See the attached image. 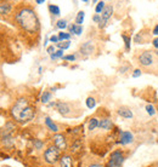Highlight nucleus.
<instances>
[{"mask_svg": "<svg viewBox=\"0 0 158 167\" xmlns=\"http://www.w3.org/2000/svg\"><path fill=\"white\" fill-rule=\"evenodd\" d=\"M70 38H71V34L70 33H60L59 34V40H66V41H68L70 40Z\"/></svg>", "mask_w": 158, "mask_h": 167, "instance_id": "nucleus-22", "label": "nucleus"}, {"mask_svg": "<svg viewBox=\"0 0 158 167\" xmlns=\"http://www.w3.org/2000/svg\"><path fill=\"white\" fill-rule=\"evenodd\" d=\"M70 32L74 33L77 35H80L81 32H83V27L81 26H77V24H72V26H70Z\"/></svg>", "mask_w": 158, "mask_h": 167, "instance_id": "nucleus-16", "label": "nucleus"}, {"mask_svg": "<svg viewBox=\"0 0 158 167\" xmlns=\"http://www.w3.org/2000/svg\"><path fill=\"white\" fill-rule=\"evenodd\" d=\"M80 145H81L80 141H77V142H76V143L72 145V148H71V149H72V152H78L79 149H80Z\"/></svg>", "mask_w": 158, "mask_h": 167, "instance_id": "nucleus-28", "label": "nucleus"}, {"mask_svg": "<svg viewBox=\"0 0 158 167\" xmlns=\"http://www.w3.org/2000/svg\"><path fill=\"white\" fill-rule=\"evenodd\" d=\"M133 139H134V137H133V135H131L130 132H123V133L120 135V141H119V143L123 144V145H125V144L131 143Z\"/></svg>", "mask_w": 158, "mask_h": 167, "instance_id": "nucleus-10", "label": "nucleus"}, {"mask_svg": "<svg viewBox=\"0 0 158 167\" xmlns=\"http://www.w3.org/2000/svg\"><path fill=\"white\" fill-rule=\"evenodd\" d=\"M60 167H72V159L70 155H63L60 159Z\"/></svg>", "mask_w": 158, "mask_h": 167, "instance_id": "nucleus-14", "label": "nucleus"}, {"mask_svg": "<svg viewBox=\"0 0 158 167\" xmlns=\"http://www.w3.org/2000/svg\"><path fill=\"white\" fill-rule=\"evenodd\" d=\"M84 16H85V13H84L83 11L78 12V15H77V17H76V24H77V26H80V24L83 23V21H84Z\"/></svg>", "mask_w": 158, "mask_h": 167, "instance_id": "nucleus-18", "label": "nucleus"}, {"mask_svg": "<svg viewBox=\"0 0 158 167\" xmlns=\"http://www.w3.org/2000/svg\"><path fill=\"white\" fill-rule=\"evenodd\" d=\"M45 124H46V126L52 131V132H57L59 131V127H57V125L50 119V118H45Z\"/></svg>", "mask_w": 158, "mask_h": 167, "instance_id": "nucleus-15", "label": "nucleus"}, {"mask_svg": "<svg viewBox=\"0 0 158 167\" xmlns=\"http://www.w3.org/2000/svg\"><path fill=\"white\" fill-rule=\"evenodd\" d=\"M43 2H44L43 0H37V4H43Z\"/></svg>", "mask_w": 158, "mask_h": 167, "instance_id": "nucleus-39", "label": "nucleus"}, {"mask_svg": "<svg viewBox=\"0 0 158 167\" xmlns=\"http://www.w3.org/2000/svg\"><path fill=\"white\" fill-rule=\"evenodd\" d=\"M140 75H141V70H140V69H135L134 73H133V77H134V78H139Z\"/></svg>", "mask_w": 158, "mask_h": 167, "instance_id": "nucleus-32", "label": "nucleus"}, {"mask_svg": "<svg viewBox=\"0 0 158 167\" xmlns=\"http://www.w3.org/2000/svg\"><path fill=\"white\" fill-rule=\"evenodd\" d=\"M124 161V156L120 152H113L111 154V158H110V161H108V165L107 167H120Z\"/></svg>", "mask_w": 158, "mask_h": 167, "instance_id": "nucleus-5", "label": "nucleus"}, {"mask_svg": "<svg viewBox=\"0 0 158 167\" xmlns=\"http://www.w3.org/2000/svg\"><path fill=\"white\" fill-rule=\"evenodd\" d=\"M55 107H56V109L59 110V113L62 114V115H68L70 111H71L70 104H68V103H65V102H57V103L55 104Z\"/></svg>", "mask_w": 158, "mask_h": 167, "instance_id": "nucleus-9", "label": "nucleus"}, {"mask_svg": "<svg viewBox=\"0 0 158 167\" xmlns=\"http://www.w3.org/2000/svg\"><path fill=\"white\" fill-rule=\"evenodd\" d=\"M103 9H105V2L103 1H100V2H97V6H96V12L97 13H100V12H102L103 11Z\"/></svg>", "mask_w": 158, "mask_h": 167, "instance_id": "nucleus-25", "label": "nucleus"}, {"mask_svg": "<svg viewBox=\"0 0 158 167\" xmlns=\"http://www.w3.org/2000/svg\"><path fill=\"white\" fill-rule=\"evenodd\" d=\"M99 120L96 119V118H92L90 121H89V126H88V128H89V131H94L96 127H99Z\"/></svg>", "mask_w": 158, "mask_h": 167, "instance_id": "nucleus-17", "label": "nucleus"}, {"mask_svg": "<svg viewBox=\"0 0 158 167\" xmlns=\"http://www.w3.org/2000/svg\"><path fill=\"white\" fill-rule=\"evenodd\" d=\"M52 139H54L55 147L59 150H66L67 149V142H66L65 136H62V135H55Z\"/></svg>", "mask_w": 158, "mask_h": 167, "instance_id": "nucleus-6", "label": "nucleus"}, {"mask_svg": "<svg viewBox=\"0 0 158 167\" xmlns=\"http://www.w3.org/2000/svg\"><path fill=\"white\" fill-rule=\"evenodd\" d=\"M92 19H94V22H96V23H101V17H100L99 15H95Z\"/></svg>", "mask_w": 158, "mask_h": 167, "instance_id": "nucleus-33", "label": "nucleus"}, {"mask_svg": "<svg viewBox=\"0 0 158 167\" xmlns=\"http://www.w3.org/2000/svg\"><path fill=\"white\" fill-rule=\"evenodd\" d=\"M11 114L13 119L18 122H27L34 118V109L29 105L28 101L24 98H20L16 101L11 109Z\"/></svg>", "mask_w": 158, "mask_h": 167, "instance_id": "nucleus-2", "label": "nucleus"}, {"mask_svg": "<svg viewBox=\"0 0 158 167\" xmlns=\"http://www.w3.org/2000/svg\"><path fill=\"white\" fill-rule=\"evenodd\" d=\"M88 167H103V166L100 165V164H91V165H89Z\"/></svg>", "mask_w": 158, "mask_h": 167, "instance_id": "nucleus-37", "label": "nucleus"}, {"mask_svg": "<svg viewBox=\"0 0 158 167\" xmlns=\"http://www.w3.org/2000/svg\"><path fill=\"white\" fill-rule=\"evenodd\" d=\"M123 39H124V41H125V47H127V50H129V49H130V38L127 36V35H123Z\"/></svg>", "mask_w": 158, "mask_h": 167, "instance_id": "nucleus-29", "label": "nucleus"}, {"mask_svg": "<svg viewBox=\"0 0 158 167\" xmlns=\"http://www.w3.org/2000/svg\"><path fill=\"white\" fill-rule=\"evenodd\" d=\"M155 53H156V56L158 57V51H155Z\"/></svg>", "mask_w": 158, "mask_h": 167, "instance_id": "nucleus-40", "label": "nucleus"}, {"mask_svg": "<svg viewBox=\"0 0 158 167\" xmlns=\"http://www.w3.org/2000/svg\"><path fill=\"white\" fill-rule=\"evenodd\" d=\"M153 34H155V35H158V24L153 28Z\"/></svg>", "mask_w": 158, "mask_h": 167, "instance_id": "nucleus-38", "label": "nucleus"}, {"mask_svg": "<svg viewBox=\"0 0 158 167\" xmlns=\"http://www.w3.org/2000/svg\"><path fill=\"white\" fill-rule=\"evenodd\" d=\"M16 21H17L18 26L28 33H35V32L39 30L40 24H39L38 16L29 7H23L20 11H17Z\"/></svg>", "mask_w": 158, "mask_h": 167, "instance_id": "nucleus-1", "label": "nucleus"}, {"mask_svg": "<svg viewBox=\"0 0 158 167\" xmlns=\"http://www.w3.org/2000/svg\"><path fill=\"white\" fill-rule=\"evenodd\" d=\"M146 110H147V113H149L150 115H155V114H156L155 107H153L152 104H149V105H146Z\"/></svg>", "mask_w": 158, "mask_h": 167, "instance_id": "nucleus-27", "label": "nucleus"}, {"mask_svg": "<svg viewBox=\"0 0 158 167\" xmlns=\"http://www.w3.org/2000/svg\"><path fill=\"white\" fill-rule=\"evenodd\" d=\"M70 41H62V43H59L57 44V46L60 47V50H66V49H68L70 47Z\"/></svg>", "mask_w": 158, "mask_h": 167, "instance_id": "nucleus-24", "label": "nucleus"}, {"mask_svg": "<svg viewBox=\"0 0 158 167\" xmlns=\"http://www.w3.org/2000/svg\"><path fill=\"white\" fill-rule=\"evenodd\" d=\"M54 51H55V47H54V46H50V47H48V52H49L50 55H54Z\"/></svg>", "mask_w": 158, "mask_h": 167, "instance_id": "nucleus-35", "label": "nucleus"}, {"mask_svg": "<svg viewBox=\"0 0 158 167\" xmlns=\"http://www.w3.org/2000/svg\"><path fill=\"white\" fill-rule=\"evenodd\" d=\"M56 26H57V28H60V29H65V28H67V21H66V19H60Z\"/></svg>", "mask_w": 158, "mask_h": 167, "instance_id": "nucleus-23", "label": "nucleus"}, {"mask_svg": "<svg viewBox=\"0 0 158 167\" xmlns=\"http://www.w3.org/2000/svg\"><path fill=\"white\" fill-rule=\"evenodd\" d=\"M95 105H96V101H95L92 97H89V98L86 99V107L90 108V109H92Z\"/></svg>", "mask_w": 158, "mask_h": 167, "instance_id": "nucleus-21", "label": "nucleus"}, {"mask_svg": "<svg viewBox=\"0 0 158 167\" xmlns=\"http://www.w3.org/2000/svg\"><path fill=\"white\" fill-rule=\"evenodd\" d=\"M152 44H153V46H155L156 49H158V38H156V39H153Z\"/></svg>", "mask_w": 158, "mask_h": 167, "instance_id": "nucleus-36", "label": "nucleus"}, {"mask_svg": "<svg viewBox=\"0 0 158 167\" xmlns=\"http://www.w3.org/2000/svg\"><path fill=\"white\" fill-rule=\"evenodd\" d=\"M112 126H113V124H112V121L110 120V119H102V120H100V122H99V127L100 128H102V130H111L112 128Z\"/></svg>", "mask_w": 158, "mask_h": 167, "instance_id": "nucleus-12", "label": "nucleus"}, {"mask_svg": "<svg viewBox=\"0 0 158 167\" xmlns=\"http://www.w3.org/2000/svg\"><path fill=\"white\" fill-rule=\"evenodd\" d=\"M50 98H51V93L48 92V91H45V92L41 94V102H43V103H48V102L50 101Z\"/></svg>", "mask_w": 158, "mask_h": 167, "instance_id": "nucleus-20", "label": "nucleus"}, {"mask_svg": "<svg viewBox=\"0 0 158 167\" xmlns=\"http://www.w3.org/2000/svg\"><path fill=\"white\" fill-rule=\"evenodd\" d=\"M60 57H63V50H59V51H56L54 55H51V58H52V60L60 58Z\"/></svg>", "mask_w": 158, "mask_h": 167, "instance_id": "nucleus-26", "label": "nucleus"}, {"mask_svg": "<svg viewBox=\"0 0 158 167\" xmlns=\"http://www.w3.org/2000/svg\"><path fill=\"white\" fill-rule=\"evenodd\" d=\"M94 51H95V45L92 41H86V43L81 44V46H80V52L85 56L94 53Z\"/></svg>", "mask_w": 158, "mask_h": 167, "instance_id": "nucleus-8", "label": "nucleus"}, {"mask_svg": "<svg viewBox=\"0 0 158 167\" xmlns=\"http://www.w3.org/2000/svg\"><path fill=\"white\" fill-rule=\"evenodd\" d=\"M60 150L54 145V147H49L45 152H44V160L45 162L50 164V165H54L56 164L57 161H60Z\"/></svg>", "mask_w": 158, "mask_h": 167, "instance_id": "nucleus-4", "label": "nucleus"}, {"mask_svg": "<svg viewBox=\"0 0 158 167\" xmlns=\"http://www.w3.org/2000/svg\"><path fill=\"white\" fill-rule=\"evenodd\" d=\"M63 60H66V61H74V60H76V56H74V55H68V56H65Z\"/></svg>", "mask_w": 158, "mask_h": 167, "instance_id": "nucleus-31", "label": "nucleus"}, {"mask_svg": "<svg viewBox=\"0 0 158 167\" xmlns=\"http://www.w3.org/2000/svg\"><path fill=\"white\" fill-rule=\"evenodd\" d=\"M118 114L124 118V119H131L133 118V111L129 109V108H125V107H122L118 109Z\"/></svg>", "mask_w": 158, "mask_h": 167, "instance_id": "nucleus-11", "label": "nucleus"}, {"mask_svg": "<svg viewBox=\"0 0 158 167\" xmlns=\"http://www.w3.org/2000/svg\"><path fill=\"white\" fill-rule=\"evenodd\" d=\"M49 10H50V12H51L52 15H55V16H59V15H60V7L56 6V5H50V6H49Z\"/></svg>", "mask_w": 158, "mask_h": 167, "instance_id": "nucleus-19", "label": "nucleus"}, {"mask_svg": "<svg viewBox=\"0 0 158 167\" xmlns=\"http://www.w3.org/2000/svg\"><path fill=\"white\" fill-rule=\"evenodd\" d=\"M139 63L145 68H151V67H155L158 63V58L155 52L145 51L139 56Z\"/></svg>", "mask_w": 158, "mask_h": 167, "instance_id": "nucleus-3", "label": "nucleus"}, {"mask_svg": "<svg viewBox=\"0 0 158 167\" xmlns=\"http://www.w3.org/2000/svg\"><path fill=\"white\" fill-rule=\"evenodd\" d=\"M11 9H12V6L10 2H0V16L10 13Z\"/></svg>", "mask_w": 158, "mask_h": 167, "instance_id": "nucleus-13", "label": "nucleus"}, {"mask_svg": "<svg viewBox=\"0 0 158 167\" xmlns=\"http://www.w3.org/2000/svg\"><path fill=\"white\" fill-rule=\"evenodd\" d=\"M34 147H35V149H41L43 148V142L41 141H35L34 142Z\"/></svg>", "mask_w": 158, "mask_h": 167, "instance_id": "nucleus-30", "label": "nucleus"}, {"mask_svg": "<svg viewBox=\"0 0 158 167\" xmlns=\"http://www.w3.org/2000/svg\"><path fill=\"white\" fill-rule=\"evenodd\" d=\"M112 13H113V6H111V5H107V6H105V9H103V11L101 12V23L99 24L101 28L105 26V23L107 22V19L112 16Z\"/></svg>", "mask_w": 158, "mask_h": 167, "instance_id": "nucleus-7", "label": "nucleus"}, {"mask_svg": "<svg viewBox=\"0 0 158 167\" xmlns=\"http://www.w3.org/2000/svg\"><path fill=\"white\" fill-rule=\"evenodd\" d=\"M50 41H51V43H57V44H59V36L52 35V36L50 38Z\"/></svg>", "mask_w": 158, "mask_h": 167, "instance_id": "nucleus-34", "label": "nucleus"}]
</instances>
